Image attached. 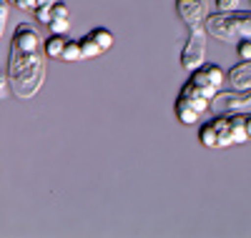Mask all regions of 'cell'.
<instances>
[{
    "label": "cell",
    "mask_w": 251,
    "mask_h": 238,
    "mask_svg": "<svg viewBox=\"0 0 251 238\" xmlns=\"http://www.w3.org/2000/svg\"><path fill=\"white\" fill-rule=\"evenodd\" d=\"M199 141L203 148H228V145H241L249 143L246 136V116L244 113H221L206 120L199 128Z\"/></svg>",
    "instance_id": "cell-2"
},
{
    "label": "cell",
    "mask_w": 251,
    "mask_h": 238,
    "mask_svg": "<svg viewBox=\"0 0 251 238\" xmlns=\"http://www.w3.org/2000/svg\"><path fill=\"white\" fill-rule=\"evenodd\" d=\"M226 83L234 91H249L251 88V60H241L226 73Z\"/></svg>",
    "instance_id": "cell-9"
},
{
    "label": "cell",
    "mask_w": 251,
    "mask_h": 238,
    "mask_svg": "<svg viewBox=\"0 0 251 238\" xmlns=\"http://www.w3.org/2000/svg\"><path fill=\"white\" fill-rule=\"evenodd\" d=\"M8 10H10V3L0 0V35L5 33V25H8Z\"/></svg>",
    "instance_id": "cell-17"
},
{
    "label": "cell",
    "mask_w": 251,
    "mask_h": 238,
    "mask_svg": "<svg viewBox=\"0 0 251 238\" xmlns=\"http://www.w3.org/2000/svg\"><path fill=\"white\" fill-rule=\"evenodd\" d=\"M8 3H10V5H18V3H20V0H8Z\"/></svg>",
    "instance_id": "cell-20"
},
{
    "label": "cell",
    "mask_w": 251,
    "mask_h": 238,
    "mask_svg": "<svg viewBox=\"0 0 251 238\" xmlns=\"http://www.w3.org/2000/svg\"><path fill=\"white\" fill-rule=\"evenodd\" d=\"M0 38H3V35H0Z\"/></svg>",
    "instance_id": "cell-21"
},
{
    "label": "cell",
    "mask_w": 251,
    "mask_h": 238,
    "mask_svg": "<svg viewBox=\"0 0 251 238\" xmlns=\"http://www.w3.org/2000/svg\"><path fill=\"white\" fill-rule=\"evenodd\" d=\"M66 43H68V38L63 35V33H50V35L43 40V53H46V58L60 60L63 50H66Z\"/></svg>",
    "instance_id": "cell-10"
},
{
    "label": "cell",
    "mask_w": 251,
    "mask_h": 238,
    "mask_svg": "<svg viewBox=\"0 0 251 238\" xmlns=\"http://www.w3.org/2000/svg\"><path fill=\"white\" fill-rule=\"evenodd\" d=\"M91 38L100 46L103 53L111 50V48H113V43H116V38H113V33H111L108 28H93V30H91Z\"/></svg>",
    "instance_id": "cell-12"
},
{
    "label": "cell",
    "mask_w": 251,
    "mask_h": 238,
    "mask_svg": "<svg viewBox=\"0 0 251 238\" xmlns=\"http://www.w3.org/2000/svg\"><path fill=\"white\" fill-rule=\"evenodd\" d=\"M188 80H191L194 85H199V88H203V91L216 95L221 91V85L226 83V73H224L221 66H216V63H203L201 68H196L191 73V78H188Z\"/></svg>",
    "instance_id": "cell-6"
},
{
    "label": "cell",
    "mask_w": 251,
    "mask_h": 238,
    "mask_svg": "<svg viewBox=\"0 0 251 238\" xmlns=\"http://www.w3.org/2000/svg\"><path fill=\"white\" fill-rule=\"evenodd\" d=\"M8 88H10V80H8V71H3V68H0V100L5 98Z\"/></svg>",
    "instance_id": "cell-18"
},
{
    "label": "cell",
    "mask_w": 251,
    "mask_h": 238,
    "mask_svg": "<svg viewBox=\"0 0 251 238\" xmlns=\"http://www.w3.org/2000/svg\"><path fill=\"white\" fill-rule=\"evenodd\" d=\"M83 60V53H80V43L78 40H68L66 43V50L60 55V63H78Z\"/></svg>",
    "instance_id": "cell-14"
},
{
    "label": "cell",
    "mask_w": 251,
    "mask_h": 238,
    "mask_svg": "<svg viewBox=\"0 0 251 238\" xmlns=\"http://www.w3.org/2000/svg\"><path fill=\"white\" fill-rule=\"evenodd\" d=\"M216 10H251V0H216Z\"/></svg>",
    "instance_id": "cell-15"
},
{
    "label": "cell",
    "mask_w": 251,
    "mask_h": 238,
    "mask_svg": "<svg viewBox=\"0 0 251 238\" xmlns=\"http://www.w3.org/2000/svg\"><path fill=\"white\" fill-rule=\"evenodd\" d=\"M55 3H58V0H35V5H33V18L38 20V23H48L50 10H53Z\"/></svg>",
    "instance_id": "cell-13"
},
{
    "label": "cell",
    "mask_w": 251,
    "mask_h": 238,
    "mask_svg": "<svg viewBox=\"0 0 251 238\" xmlns=\"http://www.w3.org/2000/svg\"><path fill=\"white\" fill-rule=\"evenodd\" d=\"M221 113H251V88L249 91H219L211 100V116Z\"/></svg>",
    "instance_id": "cell-5"
},
{
    "label": "cell",
    "mask_w": 251,
    "mask_h": 238,
    "mask_svg": "<svg viewBox=\"0 0 251 238\" xmlns=\"http://www.w3.org/2000/svg\"><path fill=\"white\" fill-rule=\"evenodd\" d=\"M206 25L203 28H196V30H188V38H186V46L181 50V68L194 73L196 68H201L206 63Z\"/></svg>",
    "instance_id": "cell-4"
},
{
    "label": "cell",
    "mask_w": 251,
    "mask_h": 238,
    "mask_svg": "<svg viewBox=\"0 0 251 238\" xmlns=\"http://www.w3.org/2000/svg\"><path fill=\"white\" fill-rule=\"evenodd\" d=\"M236 55H239V60H251V40L236 43Z\"/></svg>",
    "instance_id": "cell-16"
},
{
    "label": "cell",
    "mask_w": 251,
    "mask_h": 238,
    "mask_svg": "<svg viewBox=\"0 0 251 238\" xmlns=\"http://www.w3.org/2000/svg\"><path fill=\"white\" fill-rule=\"evenodd\" d=\"M176 15L181 18V23L188 30L203 28L206 15H208L206 0H176Z\"/></svg>",
    "instance_id": "cell-7"
},
{
    "label": "cell",
    "mask_w": 251,
    "mask_h": 238,
    "mask_svg": "<svg viewBox=\"0 0 251 238\" xmlns=\"http://www.w3.org/2000/svg\"><path fill=\"white\" fill-rule=\"evenodd\" d=\"M246 136H249V141H251V113L246 116Z\"/></svg>",
    "instance_id": "cell-19"
},
{
    "label": "cell",
    "mask_w": 251,
    "mask_h": 238,
    "mask_svg": "<svg viewBox=\"0 0 251 238\" xmlns=\"http://www.w3.org/2000/svg\"><path fill=\"white\" fill-rule=\"evenodd\" d=\"M8 80H10V93L18 100H30L43 88L46 80L43 38L30 23H18L13 30L10 55H8Z\"/></svg>",
    "instance_id": "cell-1"
},
{
    "label": "cell",
    "mask_w": 251,
    "mask_h": 238,
    "mask_svg": "<svg viewBox=\"0 0 251 238\" xmlns=\"http://www.w3.org/2000/svg\"><path fill=\"white\" fill-rule=\"evenodd\" d=\"M206 33L219 43L251 40V10H216L206 15Z\"/></svg>",
    "instance_id": "cell-3"
},
{
    "label": "cell",
    "mask_w": 251,
    "mask_h": 238,
    "mask_svg": "<svg viewBox=\"0 0 251 238\" xmlns=\"http://www.w3.org/2000/svg\"><path fill=\"white\" fill-rule=\"evenodd\" d=\"M46 25L50 28V33H63V35L71 30V8L63 3V0H58V3L53 5L50 18H48Z\"/></svg>",
    "instance_id": "cell-8"
},
{
    "label": "cell",
    "mask_w": 251,
    "mask_h": 238,
    "mask_svg": "<svg viewBox=\"0 0 251 238\" xmlns=\"http://www.w3.org/2000/svg\"><path fill=\"white\" fill-rule=\"evenodd\" d=\"M80 53H83V60H91V58H98V55H103V50H100V46L91 38V33H86L80 40Z\"/></svg>",
    "instance_id": "cell-11"
}]
</instances>
